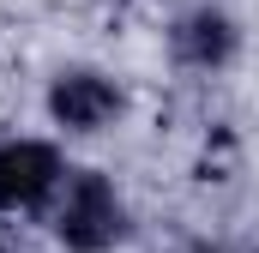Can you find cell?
<instances>
[{
	"mask_svg": "<svg viewBox=\"0 0 259 253\" xmlns=\"http://www.w3.org/2000/svg\"><path fill=\"white\" fill-rule=\"evenodd\" d=\"M0 253H6V247H0Z\"/></svg>",
	"mask_w": 259,
	"mask_h": 253,
	"instance_id": "6",
	"label": "cell"
},
{
	"mask_svg": "<svg viewBox=\"0 0 259 253\" xmlns=\"http://www.w3.org/2000/svg\"><path fill=\"white\" fill-rule=\"evenodd\" d=\"M61 181V157L42 139H6L0 145V211H30Z\"/></svg>",
	"mask_w": 259,
	"mask_h": 253,
	"instance_id": "2",
	"label": "cell"
},
{
	"mask_svg": "<svg viewBox=\"0 0 259 253\" xmlns=\"http://www.w3.org/2000/svg\"><path fill=\"white\" fill-rule=\"evenodd\" d=\"M205 253H211V247H205Z\"/></svg>",
	"mask_w": 259,
	"mask_h": 253,
	"instance_id": "5",
	"label": "cell"
},
{
	"mask_svg": "<svg viewBox=\"0 0 259 253\" xmlns=\"http://www.w3.org/2000/svg\"><path fill=\"white\" fill-rule=\"evenodd\" d=\"M55 235L66 253H109L127 235V205L97 169H78L55 205Z\"/></svg>",
	"mask_w": 259,
	"mask_h": 253,
	"instance_id": "1",
	"label": "cell"
},
{
	"mask_svg": "<svg viewBox=\"0 0 259 253\" xmlns=\"http://www.w3.org/2000/svg\"><path fill=\"white\" fill-rule=\"evenodd\" d=\"M49 115L66 126V133H97L121 115V91L103 78V72H66L49 91Z\"/></svg>",
	"mask_w": 259,
	"mask_h": 253,
	"instance_id": "3",
	"label": "cell"
},
{
	"mask_svg": "<svg viewBox=\"0 0 259 253\" xmlns=\"http://www.w3.org/2000/svg\"><path fill=\"white\" fill-rule=\"evenodd\" d=\"M235 24L223 18V12H187L175 30H169V49H175V61L181 66H223L229 55H235Z\"/></svg>",
	"mask_w": 259,
	"mask_h": 253,
	"instance_id": "4",
	"label": "cell"
}]
</instances>
